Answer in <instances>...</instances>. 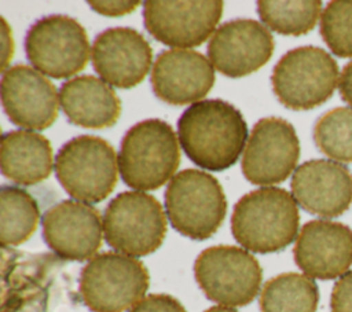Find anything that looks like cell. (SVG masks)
I'll list each match as a JSON object with an SVG mask.
<instances>
[{
  "label": "cell",
  "mask_w": 352,
  "mask_h": 312,
  "mask_svg": "<svg viewBox=\"0 0 352 312\" xmlns=\"http://www.w3.org/2000/svg\"><path fill=\"white\" fill-rule=\"evenodd\" d=\"M177 137L190 161L209 172H221L238 161L248 140V125L231 103L206 99L182 113Z\"/></svg>",
  "instance_id": "6da1fadb"
},
{
  "label": "cell",
  "mask_w": 352,
  "mask_h": 312,
  "mask_svg": "<svg viewBox=\"0 0 352 312\" xmlns=\"http://www.w3.org/2000/svg\"><path fill=\"white\" fill-rule=\"evenodd\" d=\"M300 224L294 197L280 187H263L245 194L234 206L231 231L253 253H275L297 236Z\"/></svg>",
  "instance_id": "7a4b0ae2"
},
{
  "label": "cell",
  "mask_w": 352,
  "mask_h": 312,
  "mask_svg": "<svg viewBox=\"0 0 352 312\" xmlns=\"http://www.w3.org/2000/svg\"><path fill=\"white\" fill-rule=\"evenodd\" d=\"M177 139L173 128L160 118L143 120L129 128L118 154L122 181L140 191L164 186L180 164Z\"/></svg>",
  "instance_id": "3957f363"
},
{
  "label": "cell",
  "mask_w": 352,
  "mask_h": 312,
  "mask_svg": "<svg viewBox=\"0 0 352 312\" xmlns=\"http://www.w3.org/2000/svg\"><path fill=\"white\" fill-rule=\"evenodd\" d=\"M165 210L179 234L204 241L221 225L227 201L216 177L198 169H184L176 173L166 187Z\"/></svg>",
  "instance_id": "277c9868"
},
{
  "label": "cell",
  "mask_w": 352,
  "mask_h": 312,
  "mask_svg": "<svg viewBox=\"0 0 352 312\" xmlns=\"http://www.w3.org/2000/svg\"><path fill=\"white\" fill-rule=\"evenodd\" d=\"M150 276L142 261L122 253H100L80 274V297L92 312H125L146 294Z\"/></svg>",
  "instance_id": "5b68a950"
},
{
  "label": "cell",
  "mask_w": 352,
  "mask_h": 312,
  "mask_svg": "<svg viewBox=\"0 0 352 312\" xmlns=\"http://www.w3.org/2000/svg\"><path fill=\"white\" fill-rule=\"evenodd\" d=\"M338 65L320 47L287 51L274 66L271 82L278 100L292 110H309L329 100L338 85Z\"/></svg>",
  "instance_id": "8992f818"
},
{
  "label": "cell",
  "mask_w": 352,
  "mask_h": 312,
  "mask_svg": "<svg viewBox=\"0 0 352 312\" xmlns=\"http://www.w3.org/2000/svg\"><path fill=\"white\" fill-rule=\"evenodd\" d=\"M117 157L111 144L98 136L82 135L66 142L55 157V175L76 201L98 203L117 184Z\"/></svg>",
  "instance_id": "52a82bcc"
},
{
  "label": "cell",
  "mask_w": 352,
  "mask_h": 312,
  "mask_svg": "<svg viewBox=\"0 0 352 312\" xmlns=\"http://www.w3.org/2000/svg\"><path fill=\"white\" fill-rule=\"evenodd\" d=\"M103 234L114 250L142 257L155 252L166 235L162 205L143 191H125L110 201L103 214Z\"/></svg>",
  "instance_id": "ba28073f"
},
{
  "label": "cell",
  "mask_w": 352,
  "mask_h": 312,
  "mask_svg": "<svg viewBox=\"0 0 352 312\" xmlns=\"http://www.w3.org/2000/svg\"><path fill=\"white\" fill-rule=\"evenodd\" d=\"M194 275L205 296L224 307H243L260 290L263 272L257 258L238 246H212L199 253Z\"/></svg>",
  "instance_id": "9c48e42d"
},
{
  "label": "cell",
  "mask_w": 352,
  "mask_h": 312,
  "mask_svg": "<svg viewBox=\"0 0 352 312\" xmlns=\"http://www.w3.org/2000/svg\"><path fill=\"white\" fill-rule=\"evenodd\" d=\"M25 52L34 69L60 80L81 71L92 51L85 29L74 18L47 15L29 27Z\"/></svg>",
  "instance_id": "30bf717a"
},
{
  "label": "cell",
  "mask_w": 352,
  "mask_h": 312,
  "mask_svg": "<svg viewBox=\"0 0 352 312\" xmlns=\"http://www.w3.org/2000/svg\"><path fill=\"white\" fill-rule=\"evenodd\" d=\"M300 157V142L294 126L279 117L256 122L242 157L245 179L257 186L285 181Z\"/></svg>",
  "instance_id": "8fae6325"
},
{
  "label": "cell",
  "mask_w": 352,
  "mask_h": 312,
  "mask_svg": "<svg viewBox=\"0 0 352 312\" xmlns=\"http://www.w3.org/2000/svg\"><path fill=\"white\" fill-rule=\"evenodd\" d=\"M223 14V1L143 3L146 30L160 43L187 49L201 45L212 34Z\"/></svg>",
  "instance_id": "7c38bea8"
},
{
  "label": "cell",
  "mask_w": 352,
  "mask_h": 312,
  "mask_svg": "<svg viewBox=\"0 0 352 312\" xmlns=\"http://www.w3.org/2000/svg\"><path fill=\"white\" fill-rule=\"evenodd\" d=\"M274 48V37L261 22L236 18L216 29L208 44V56L217 71L239 78L263 67Z\"/></svg>",
  "instance_id": "4fadbf2b"
},
{
  "label": "cell",
  "mask_w": 352,
  "mask_h": 312,
  "mask_svg": "<svg viewBox=\"0 0 352 312\" xmlns=\"http://www.w3.org/2000/svg\"><path fill=\"white\" fill-rule=\"evenodd\" d=\"M1 104L8 120L29 131L50 128L58 117L55 85L26 65H15L3 71Z\"/></svg>",
  "instance_id": "5bb4252c"
},
{
  "label": "cell",
  "mask_w": 352,
  "mask_h": 312,
  "mask_svg": "<svg viewBox=\"0 0 352 312\" xmlns=\"http://www.w3.org/2000/svg\"><path fill=\"white\" fill-rule=\"evenodd\" d=\"M43 238L60 258L85 261L102 245V219L98 209L78 201H62L43 216Z\"/></svg>",
  "instance_id": "9a60e30c"
},
{
  "label": "cell",
  "mask_w": 352,
  "mask_h": 312,
  "mask_svg": "<svg viewBox=\"0 0 352 312\" xmlns=\"http://www.w3.org/2000/svg\"><path fill=\"white\" fill-rule=\"evenodd\" d=\"M293 254L309 278H341L352 265V230L337 221L311 220L302 225Z\"/></svg>",
  "instance_id": "2e32d148"
},
{
  "label": "cell",
  "mask_w": 352,
  "mask_h": 312,
  "mask_svg": "<svg viewBox=\"0 0 352 312\" xmlns=\"http://www.w3.org/2000/svg\"><path fill=\"white\" fill-rule=\"evenodd\" d=\"M153 51L148 41L132 27H110L99 33L92 45V65L107 84L132 88L150 70Z\"/></svg>",
  "instance_id": "e0dca14e"
},
{
  "label": "cell",
  "mask_w": 352,
  "mask_h": 312,
  "mask_svg": "<svg viewBox=\"0 0 352 312\" xmlns=\"http://www.w3.org/2000/svg\"><path fill=\"white\" fill-rule=\"evenodd\" d=\"M290 187L296 202L315 216L337 217L352 203V173L336 161L301 164L293 173Z\"/></svg>",
  "instance_id": "ac0fdd59"
},
{
  "label": "cell",
  "mask_w": 352,
  "mask_h": 312,
  "mask_svg": "<svg viewBox=\"0 0 352 312\" xmlns=\"http://www.w3.org/2000/svg\"><path fill=\"white\" fill-rule=\"evenodd\" d=\"M214 70L205 55L192 49L162 51L153 66L151 87L168 104L197 103L212 89Z\"/></svg>",
  "instance_id": "d6986e66"
},
{
  "label": "cell",
  "mask_w": 352,
  "mask_h": 312,
  "mask_svg": "<svg viewBox=\"0 0 352 312\" xmlns=\"http://www.w3.org/2000/svg\"><path fill=\"white\" fill-rule=\"evenodd\" d=\"M59 102L69 122L81 128H110L121 114V100L114 89L95 76H78L63 82Z\"/></svg>",
  "instance_id": "ffe728a7"
},
{
  "label": "cell",
  "mask_w": 352,
  "mask_h": 312,
  "mask_svg": "<svg viewBox=\"0 0 352 312\" xmlns=\"http://www.w3.org/2000/svg\"><path fill=\"white\" fill-rule=\"evenodd\" d=\"M0 166L6 179L22 186L45 180L52 170V148L47 137L16 129L1 136Z\"/></svg>",
  "instance_id": "44dd1931"
},
{
  "label": "cell",
  "mask_w": 352,
  "mask_h": 312,
  "mask_svg": "<svg viewBox=\"0 0 352 312\" xmlns=\"http://www.w3.org/2000/svg\"><path fill=\"white\" fill-rule=\"evenodd\" d=\"M319 290L312 278L286 272L265 282L260 293L261 312H315Z\"/></svg>",
  "instance_id": "7402d4cb"
},
{
  "label": "cell",
  "mask_w": 352,
  "mask_h": 312,
  "mask_svg": "<svg viewBox=\"0 0 352 312\" xmlns=\"http://www.w3.org/2000/svg\"><path fill=\"white\" fill-rule=\"evenodd\" d=\"M40 212L36 199L15 186L0 188V241L3 246H18L37 228Z\"/></svg>",
  "instance_id": "603a6c76"
},
{
  "label": "cell",
  "mask_w": 352,
  "mask_h": 312,
  "mask_svg": "<svg viewBox=\"0 0 352 312\" xmlns=\"http://www.w3.org/2000/svg\"><path fill=\"white\" fill-rule=\"evenodd\" d=\"M322 1H257V12L263 23L279 34L301 36L311 32L320 15Z\"/></svg>",
  "instance_id": "cb8c5ba5"
},
{
  "label": "cell",
  "mask_w": 352,
  "mask_h": 312,
  "mask_svg": "<svg viewBox=\"0 0 352 312\" xmlns=\"http://www.w3.org/2000/svg\"><path fill=\"white\" fill-rule=\"evenodd\" d=\"M314 142L320 153L340 162H352V109L326 111L314 125Z\"/></svg>",
  "instance_id": "d4e9b609"
},
{
  "label": "cell",
  "mask_w": 352,
  "mask_h": 312,
  "mask_svg": "<svg viewBox=\"0 0 352 312\" xmlns=\"http://www.w3.org/2000/svg\"><path fill=\"white\" fill-rule=\"evenodd\" d=\"M320 34L334 55L352 56V0H334L324 7Z\"/></svg>",
  "instance_id": "484cf974"
},
{
  "label": "cell",
  "mask_w": 352,
  "mask_h": 312,
  "mask_svg": "<svg viewBox=\"0 0 352 312\" xmlns=\"http://www.w3.org/2000/svg\"><path fill=\"white\" fill-rule=\"evenodd\" d=\"M129 312H187L186 308L169 294H150L142 298Z\"/></svg>",
  "instance_id": "4316f807"
},
{
  "label": "cell",
  "mask_w": 352,
  "mask_h": 312,
  "mask_svg": "<svg viewBox=\"0 0 352 312\" xmlns=\"http://www.w3.org/2000/svg\"><path fill=\"white\" fill-rule=\"evenodd\" d=\"M331 312H352V269L334 285L330 297Z\"/></svg>",
  "instance_id": "83f0119b"
},
{
  "label": "cell",
  "mask_w": 352,
  "mask_h": 312,
  "mask_svg": "<svg viewBox=\"0 0 352 312\" xmlns=\"http://www.w3.org/2000/svg\"><path fill=\"white\" fill-rule=\"evenodd\" d=\"M88 5L100 15L121 16V15L132 12L139 5V1H121V0H117V1H102V0L94 1V0H89Z\"/></svg>",
  "instance_id": "f1b7e54d"
},
{
  "label": "cell",
  "mask_w": 352,
  "mask_h": 312,
  "mask_svg": "<svg viewBox=\"0 0 352 312\" xmlns=\"http://www.w3.org/2000/svg\"><path fill=\"white\" fill-rule=\"evenodd\" d=\"M14 52V44H12V36L11 30L8 27L7 21L1 16V70L6 71L7 65L10 59L12 58Z\"/></svg>",
  "instance_id": "f546056e"
},
{
  "label": "cell",
  "mask_w": 352,
  "mask_h": 312,
  "mask_svg": "<svg viewBox=\"0 0 352 312\" xmlns=\"http://www.w3.org/2000/svg\"><path fill=\"white\" fill-rule=\"evenodd\" d=\"M338 89L342 100L352 107V60L348 62L341 71Z\"/></svg>",
  "instance_id": "4dcf8cb0"
},
{
  "label": "cell",
  "mask_w": 352,
  "mask_h": 312,
  "mask_svg": "<svg viewBox=\"0 0 352 312\" xmlns=\"http://www.w3.org/2000/svg\"><path fill=\"white\" fill-rule=\"evenodd\" d=\"M205 312H238L236 309L231 308V307H224V305H216V307H210L209 309H206Z\"/></svg>",
  "instance_id": "1f68e13d"
}]
</instances>
